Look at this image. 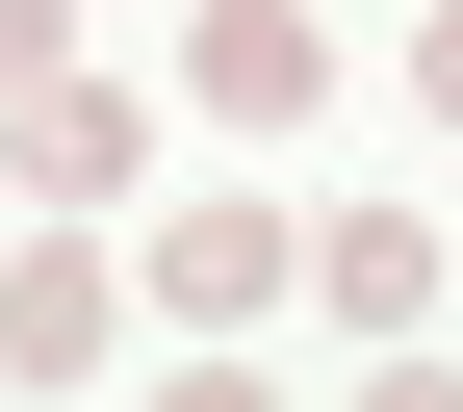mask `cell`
Instances as JSON below:
<instances>
[{
    "mask_svg": "<svg viewBox=\"0 0 463 412\" xmlns=\"http://www.w3.org/2000/svg\"><path fill=\"white\" fill-rule=\"evenodd\" d=\"M181 78L232 103V129H309V103H335V26H309V0H206V52H181Z\"/></svg>",
    "mask_w": 463,
    "mask_h": 412,
    "instance_id": "cell-1",
    "label": "cell"
},
{
    "mask_svg": "<svg viewBox=\"0 0 463 412\" xmlns=\"http://www.w3.org/2000/svg\"><path fill=\"white\" fill-rule=\"evenodd\" d=\"M258 283H283V206H181V232H155V310H181V335H232Z\"/></svg>",
    "mask_w": 463,
    "mask_h": 412,
    "instance_id": "cell-2",
    "label": "cell"
},
{
    "mask_svg": "<svg viewBox=\"0 0 463 412\" xmlns=\"http://www.w3.org/2000/svg\"><path fill=\"white\" fill-rule=\"evenodd\" d=\"M0 361H26V387H78V361H103V258H78V232H26V283H0Z\"/></svg>",
    "mask_w": 463,
    "mask_h": 412,
    "instance_id": "cell-3",
    "label": "cell"
},
{
    "mask_svg": "<svg viewBox=\"0 0 463 412\" xmlns=\"http://www.w3.org/2000/svg\"><path fill=\"white\" fill-rule=\"evenodd\" d=\"M103 181H129V103L103 78H26V206H103Z\"/></svg>",
    "mask_w": 463,
    "mask_h": 412,
    "instance_id": "cell-4",
    "label": "cell"
},
{
    "mask_svg": "<svg viewBox=\"0 0 463 412\" xmlns=\"http://www.w3.org/2000/svg\"><path fill=\"white\" fill-rule=\"evenodd\" d=\"M309 283H335V310H361V335H412V310H438V232H412V206H361V232H335Z\"/></svg>",
    "mask_w": 463,
    "mask_h": 412,
    "instance_id": "cell-5",
    "label": "cell"
},
{
    "mask_svg": "<svg viewBox=\"0 0 463 412\" xmlns=\"http://www.w3.org/2000/svg\"><path fill=\"white\" fill-rule=\"evenodd\" d=\"M52 26H78V0H0V103H26V78H52Z\"/></svg>",
    "mask_w": 463,
    "mask_h": 412,
    "instance_id": "cell-6",
    "label": "cell"
},
{
    "mask_svg": "<svg viewBox=\"0 0 463 412\" xmlns=\"http://www.w3.org/2000/svg\"><path fill=\"white\" fill-rule=\"evenodd\" d=\"M412 103H438V129H463V0H438V26H412Z\"/></svg>",
    "mask_w": 463,
    "mask_h": 412,
    "instance_id": "cell-7",
    "label": "cell"
}]
</instances>
